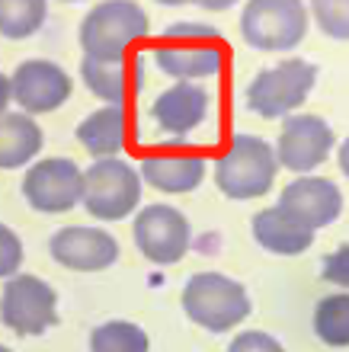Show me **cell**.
<instances>
[{"mask_svg": "<svg viewBox=\"0 0 349 352\" xmlns=\"http://www.w3.org/2000/svg\"><path fill=\"white\" fill-rule=\"evenodd\" d=\"M77 141L96 160L116 157L129 141V112H125V106H103V109L90 112L77 125Z\"/></svg>", "mask_w": 349, "mask_h": 352, "instance_id": "obj_19", "label": "cell"}, {"mask_svg": "<svg viewBox=\"0 0 349 352\" xmlns=\"http://www.w3.org/2000/svg\"><path fill=\"white\" fill-rule=\"evenodd\" d=\"M19 266H23V243H19L17 231L0 224V278H13Z\"/></svg>", "mask_w": 349, "mask_h": 352, "instance_id": "obj_25", "label": "cell"}, {"mask_svg": "<svg viewBox=\"0 0 349 352\" xmlns=\"http://www.w3.org/2000/svg\"><path fill=\"white\" fill-rule=\"evenodd\" d=\"M311 13L330 38L349 42V0H311Z\"/></svg>", "mask_w": 349, "mask_h": 352, "instance_id": "obj_24", "label": "cell"}, {"mask_svg": "<svg viewBox=\"0 0 349 352\" xmlns=\"http://www.w3.org/2000/svg\"><path fill=\"white\" fill-rule=\"evenodd\" d=\"M147 333L129 320H109L90 333V352H147Z\"/></svg>", "mask_w": 349, "mask_h": 352, "instance_id": "obj_23", "label": "cell"}, {"mask_svg": "<svg viewBox=\"0 0 349 352\" xmlns=\"http://www.w3.org/2000/svg\"><path fill=\"white\" fill-rule=\"evenodd\" d=\"M157 129H164L167 135H189L199 129L209 116V90L189 80H176L170 90H164L151 106Z\"/></svg>", "mask_w": 349, "mask_h": 352, "instance_id": "obj_16", "label": "cell"}, {"mask_svg": "<svg viewBox=\"0 0 349 352\" xmlns=\"http://www.w3.org/2000/svg\"><path fill=\"white\" fill-rule=\"evenodd\" d=\"M48 16L45 0H0V36L3 38H29L36 36Z\"/></svg>", "mask_w": 349, "mask_h": 352, "instance_id": "obj_21", "label": "cell"}, {"mask_svg": "<svg viewBox=\"0 0 349 352\" xmlns=\"http://www.w3.org/2000/svg\"><path fill=\"white\" fill-rule=\"evenodd\" d=\"M0 317L19 336H39L58 324V295L55 288L39 276L17 272L7 278L0 292Z\"/></svg>", "mask_w": 349, "mask_h": 352, "instance_id": "obj_8", "label": "cell"}, {"mask_svg": "<svg viewBox=\"0 0 349 352\" xmlns=\"http://www.w3.org/2000/svg\"><path fill=\"white\" fill-rule=\"evenodd\" d=\"M10 87H13V100L19 102V109L26 116L52 112L65 106L71 96V77L55 61H45V58L23 61L10 77Z\"/></svg>", "mask_w": 349, "mask_h": 352, "instance_id": "obj_12", "label": "cell"}, {"mask_svg": "<svg viewBox=\"0 0 349 352\" xmlns=\"http://www.w3.org/2000/svg\"><path fill=\"white\" fill-rule=\"evenodd\" d=\"M228 352H285L276 336L263 333V330H247L237 333V340L228 346Z\"/></svg>", "mask_w": 349, "mask_h": 352, "instance_id": "obj_27", "label": "cell"}, {"mask_svg": "<svg viewBox=\"0 0 349 352\" xmlns=\"http://www.w3.org/2000/svg\"><path fill=\"white\" fill-rule=\"evenodd\" d=\"M279 208L288 212L295 221H302L311 231H321L333 224L343 212V192L340 186L327 176H298L288 183L279 195Z\"/></svg>", "mask_w": 349, "mask_h": 352, "instance_id": "obj_13", "label": "cell"}, {"mask_svg": "<svg viewBox=\"0 0 349 352\" xmlns=\"http://www.w3.org/2000/svg\"><path fill=\"white\" fill-rule=\"evenodd\" d=\"M141 179L147 186H154L157 192H193L195 186L205 179V157L189 144H167L160 151H151L141 160Z\"/></svg>", "mask_w": 349, "mask_h": 352, "instance_id": "obj_15", "label": "cell"}, {"mask_svg": "<svg viewBox=\"0 0 349 352\" xmlns=\"http://www.w3.org/2000/svg\"><path fill=\"white\" fill-rule=\"evenodd\" d=\"M83 208L100 221H122L141 202V173L122 157H103L83 173Z\"/></svg>", "mask_w": 349, "mask_h": 352, "instance_id": "obj_5", "label": "cell"}, {"mask_svg": "<svg viewBox=\"0 0 349 352\" xmlns=\"http://www.w3.org/2000/svg\"><path fill=\"white\" fill-rule=\"evenodd\" d=\"M42 151V129L26 112H3L0 116V170L26 167Z\"/></svg>", "mask_w": 349, "mask_h": 352, "instance_id": "obj_20", "label": "cell"}, {"mask_svg": "<svg viewBox=\"0 0 349 352\" xmlns=\"http://www.w3.org/2000/svg\"><path fill=\"white\" fill-rule=\"evenodd\" d=\"M157 3H164V7H183V3H199V0H157Z\"/></svg>", "mask_w": 349, "mask_h": 352, "instance_id": "obj_31", "label": "cell"}, {"mask_svg": "<svg viewBox=\"0 0 349 352\" xmlns=\"http://www.w3.org/2000/svg\"><path fill=\"white\" fill-rule=\"evenodd\" d=\"M279 160L273 144L257 135H234L215 160V183L228 199H260L273 189Z\"/></svg>", "mask_w": 349, "mask_h": 352, "instance_id": "obj_3", "label": "cell"}, {"mask_svg": "<svg viewBox=\"0 0 349 352\" xmlns=\"http://www.w3.org/2000/svg\"><path fill=\"white\" fill-rule=\"evenodd\" d=\"M10 100H13V87H10V77H7V74H0V116L7 112Z\"/></svg>", "mask_w": 349, "mask_h": 352, "instance_id": "obj_28", "label": "cell"}, {"mask_svg": "<svg viewBox=\"0 0 349 352\" xmlns=\"http://www.w3.org/2000/svg\"><path fill=\"white\" fill-rule=\"evenodd\" d=\"M81 77L93 96H100L106 106H125L131 96H138L141 87V61L129 55L116 58V61H96V58H83Z\"/></svg>", "mask_w": 349, "mask_h": 352, "instance_id": "obj_17", "label": "cell"}, {"mask_svg": "<svg viewBox=\"0 0 349 352\" xmlns=\"http://www.w3.org/2000/svg\"><path fill=\"white\" fill-rule=\"evenodd\" d=\"M23 195L36 212H71L83 195V173L71 157H45L23 176Z\"/></svg>", "mask_w": 349, "mask_h": 352, "instance_id": "obj_10", "label": "cell"}, {"mask_svg": "<svg viewBox=\"0 0 349 352\" xmlns=\"http://www.w3.org/2000/svg\"><path fill=\"white\" fill-rule=\"evenodd\" d=\"M147 13L135 0H103L83 16L81 48L83 58L116 61L125 58L129 48L147 36Z\"/></svg>", "mask_w": 349, "mask_h": 352, "instance_id": "obj_2", "label": "cell"}, {"mask_svg": "<svg viewBox=\"0 0 349 352\" xmlns=\"http://www.w3.org/2000/svg\"><path fill=\"white\" fill-rule=\"evenodd\" d=\"M333 144H337L333 129L321 116H292V119H285L282 131H279L276 160L285 170L308 176L330 157Z\"/></svg>", "mask_w": 349, "mask_h": 352, "instance_id": "obj_11", "label": "cell"}, {"mask_svg": "<svg viewBox=\"0 0 349 352\" xmlns=\"http://www.w3.org/2000/svg\"><path fill=\"white\" fill-rule=\"evenodd\" d=\"M240 32L250 48L288 52L308 32V10L302 0H250L240 16Z\"/></svg>", "mask_w": 349, "mask_h": 352, "instance_id": "obj_7", "label": "cell"}, {"mask_svg": "<svg viewBox=\"0 0 349 352\" xmlns=\"http://www.w3.org/2000/svg\"><path fill=\"white\" fill-rule=\"evenodd\" d=\"M253 241L263 250L279 253V256H298L314 243V231L304 228L302 221H295L279 205H273V208L253 214Z\"/></svg>", "mask_w": 349, "mask_h": 352, "instance_id": "obj_18", "label": "cell"}, {"mask_svg": "<svg viewBox=\"0 0 349 352\" xmlns=\"http://www.w3.org/2000/svg\"><path fill=\"white\" fill-rule=\"evenodd\" d=\"M237 0H199V7L202 10H211V13H218V10H228V7H234Z\"/></svg>", "mask_w": 349, "mask_h": 352, "instance_id": "obj_29", "label": "cell"}, {"mask_svg": "<svg viewBox=\"0 0 349 352\" xmlns=\"http://www.w3.org/2000/svg\"><path fill=\"white\" fill-rule=\"evenodd\" d=\"M340 170L349 176V138L340 144Z\"/></svg>", "mask_w": 349, "mask_h": 352, "instance_id": "obj_30", "label": "cell"}, {"mask_svg": "<svg viewBox=\"0 0 349 352\" xmlns=\"http://www.w3.org/2000/svg\"><path fill=\"white\" fill-rule=\"evenodd\" d=\"M183 311L211 333H228L250 314L247 288L221 272H195L183 288Z\"/></svg>", "mask_w": 349, "mask_h": 352, "instance_id": "obj_4", "label": "cell"}, {"mask_svg": "<svg viewBox=\"0 0 349 352\" xmlns=\"http://www.w3.org/2000/svg\"><path fill=\"white\" fill-rule=\"evenodd\" d=\"M154 61L164 74L189 80V84L202 77H215L224 67L218 29L205 26V23H176L154 45Z\"/></svg>", "mask_w": 349, "mask_h": 352, "instance_id": "obj_1", "label": "cell"}, {"mask_svg": "<svg viewBox=\"0 0 349 352\" xmlns=\"http://www.w3.org/2000/svg\"><path fill=\"white\" fill-rule=\"evenodd\" d=\"M65 3H74V0H65Z\"/></svg>", "mask_w": 349, "mask_h": 352, "instance_id": "obj_33", "label": "cell"}, {"mask_svg": "<svg viewBox=\"0 0 349 352\" xmlns=\"http://www.w3.org/2000/svg\"><path fill=\"white\" fill-rule=\"evenodd\" d=\"M48 253L74 272H100L119 260V241L103 228H61L52 234Z\"/></svg>", "mask_w": 349, "mask_h": 352, "instance_id": "obj_14", "label": "cell"}, {"mask_svg": "<svg viewBox=\"0 0 349 352\" xmlns=\"http://www.w3.org/2000/svg\"><path fill=\"white\" fill-rule=\"evenodd\" d=\"M321 276H324V282H330V285L349 288V243H343L340 250H333L324 256Z\"/></svg>", "mask_w": 349, "mask_h": 352, "instance_id": "obj_26", "label": "cell"}, {"mask_svg": "<svg viewBox=\"0 0 349 352\" xmlns=\"http://www.w3.org/2000/svg\"><path fill=\"white\" fill-rule=\"evenodd\" d=\"M0 352H13V349H7V346H0Z\"/></svg>", "mask_w": 349, "mask_h": 352, "instance_id": "obj_32", "label": "cell"}, {"mask_svg": "<svg viewBox=\"0 0 349 352\" xmlns=\"http://www.w3.org/2000/svg\"><path fill=\"white\" fill-rule=\"evenodd\" d=\"M314 333L327 346H349V295H330L321 298L314 311Z\"/></svg>", "mask_w": 349, "mask_h": 352, "instance_id": "obj_22", "label": "cell"}, {"mask_svg": "<svg viewBox=\"0 0 349 352\" xmlns=\"http://www.w3.org/2000/svg\"><path fill=\"white\" fill-rule=\"evenodd\" d=\"M135 247L141 256L157 266H173L186 256L189 243H193V228L186 221V214L173 205H147L141 208L131 228Z\"/></svg>", "mask_w": 349, "mask_h": 352, "instance_id": "obj_9", "label": "cell"}, {"mask_svg": "<svg viewBox=\"0 0 349 352\" xmlns=\"http://www.w3.org/2000/svg\"><path fill=\"white\" fill-rule=\"evenodd\" d=\"M317 84V67L304 58H288L276 67L260 71L247 87V109L263 119H282L308 100Z\"/></svg>", "mask_w": 349, "mask_h": 352, "instance_id": "obj_6", "label": "cell"}]
</instances>
